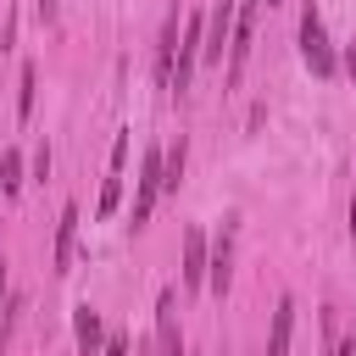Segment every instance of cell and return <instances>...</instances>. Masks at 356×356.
<instances>
[{"mask_svg":"<svg viewBox=\"0 0 356 356\" xmlns=\"http://www.w3.org/2000/svg\"><path fill=\"white\" fill-rule=\"evenodd\" d=\"M156 195H161V150L150 145V150H145V167H139V178H134V228L150 222Z\"/></svg>","mask_w":356,"mask_h":356,"instance_id":"3957f363","label":"cell"},{"mask_svg":"<svg viewBox=\"0 0 356 356\" xmlns=\"http://www.w3.org/2000/svg\"><path fill=\"white\" fill-rule=\"evenodd\" d=\"M184 284H189V289L206 284V234H200V228L184 234Z\"/></svg>","mask_w":356,"mask_h":356,"instance_id":"ba28073f","label":"cell"},{"mask_svg":"<svg viewBox=\"0 0 356 356\" xmlns=\"http://www.w3.org/2000/svg\"><path fill=\"white\" fill-rule=\"evenodd\" d=\"M39 22H56V0H39Z\"/></svg>","mask_w":356,"mask_h":356,"instance_id":"ac0fdd59","label":"cell"},{"mask_svg":"<svg viewBox=\"0 0 356 356\" xmlns=\"http://www.w3.org/2000/svg\"><path fill=\"white\" fill-rule=\"evenodd\" d=\"M117 200H122V167H111V178L100 184V200H95V217H111V211H117Z\"/></svg>","mask_w":356,"mask_h":356,"instance_id":"7c38bea8","label":"cell"},{"mask_svg":"<svg viewBox=\"0 0 356 356\" xmlns=\"http://www.w3.org/2000/svg\"><path fill=\"white\" fill-rule=\"evenodd\" d=\"M72 239H78V206H61V222H56V273H72Z\"/></svg>","mask_w":356,"mask_h":356,"instance_id":"52a82bcc","label":"cell"},{"mask_svg":"<svg viewBox=\"0 0 356 356\" xmlns=\"http://www.w3.org/2000/svg\"><path fill=\"white\" fill-rule=\"evenodd\" d=\"M172 61H178V11L167 17L161 44H156V72H161V83H172Z\"/></svg>","mask_w":356,"mask_h":356,"instance_id":"8fae6325","label":"cell"},{"mask_svg":"<svg viewBox=\"0 0 356 356\" xmlns=\"http://www.w3.org/2000/svg\"><path fill=\"white\" fill-rule=\"evenodd\" d=\"M300 61L312 67V78H334L339 72V61H334V44H328V33H323V11L306 0V11H300Z\"/></svg>","mask_w":356,"mask_h":356,"instance_id":"6da1fadb","label":"cell"},{"mask_svg":"<svg viewBox=\"0 0 356 356\" xmlns=\"http://www.w3.org/2000/svg\"><path fill=\"white\" fill-rule=\"evenodd\" d=\"M33 172H39V178H50V145H39V150H33Z\"/></svg>","mask_w":356,"mask_h":356,"instance_id":"9a60e30c","label":"cell"},{"mask_svg":"<svg viewBox=\"0 0 356 356\" xmlns=\"http://www.w3.org/2000/svg\"><path fill=\"white\" fill-rule=\"evenodd\" d=\"M0 189H6V195L22 189V150H6V156H0Z\"/></svg>","mask_w":356,"mask_h":356,"instance_id":"4fadbf2b","label":"cell"},{"mask_svg":"<svg viewBox=\"0 0 356 356\" xmlns=\"http://www.w3.org/2000/svg\"><path fill=\"white\" fill-rule=\"evenodd\" d=\"M156 356H184V339L172 328V289H161L156 300Z\"/></svg>","mask_w":356,"mask_h":356,"instance_id":"8992f818","label":"cell"},{"mask_svg":"<svg viewBox=\"0 0 356 356\" xmlns=\"http://www.w3.org/2000/svg\"><path fill=\"white\" fill-rule=\"evenodd\" d=\"M0 300H6V267H0Z\"/></svg>","mask_w":356,"mask_h":356,"instance_id":"ffe728a7","label":"cell"},{"mask_svg":"<svg viewBox=\"0 0 356 356\" xmlns=\"http://www.w3.org/2000/svg\"><path fill=\"white\" fill-rule=\"evenodd\" d=\"M200 44H206V17H189L184 22V39H178V61H172V95H189V72L200 61Z\"/></svg>","mask_w":356,"mask_h":356,"instance_id":"7a4b0ae2","label":"cell"},{"mask_svg":"<svg viewBox=\"0 0 356 356\" xmlns=\"http://www.w3.org/2000/svg\"><path fill=\"white\" fill-rule=\"evenodd\" d=\"M228 39H234V0H217V6H211V17H206V44H200V61H222Z\"/></svg>","mask_w":356,"mask_h":356,"instance_id":"277c9868","label":"cell"},{"mask_svg":"<svg viewBox=\"0 0 356 356\" xmlns=\"http://www.w3.org/2000/svg\"><path fill=\"white\" fill-rule=\"evenodd\" d=\"M106 356H128V339H122V334H111V339H106Z\"/></svg>","mask_w":356,"mask_h":356,"instance_id":"2e32d148","label":"cell"},{"mask_svg":"<svg viewBox=\"0 0 356 356\" xmlns=\"http://www.w3.org/2000/svg\"><path fill=\"white\" fill-rule=\"evenodd\" d=\"M350 234H356V184H350Z\"/></svg>","mask_w":356,"mask_h":356,"instance_id":"d6986e66","label":"cell"},{"mask_svg":"<svg viewBox=\"0 0 356 356\" xmlns=\"http://www.w3.org/2000/svg\"><path fill=\"white\" fill-rule=\"evenodd\" d=\"M345 72H350V83H356V39L345 44Z\"/></svg>","mask_w":356,"mask_h":356,"instance_id":"e0dca14e","label":"cell"},{"mask_svg":"<svg viewBox=\"0 0 356 356\" xmlns=\"http://www.w3.org/2000/svg\"><path fill=\"white\" fill-rule=\"evenodd\" d=\"M228 261H234V222H222V234H217V245L206 250V284H211V295H228Z\"/></svg>","mask_w":356,"mask_h":356,"instance_id":"5b68a950","label":"cell"},{"mask_svg":"<svg viewBox=\"0 0 356 356\" xmlns=\"http://www.w3.org/2000/svg\"><path fill=\"white\" fill-rule=\"evenodd\" d=\"M267 6H278V0H267Z\"/></svg>","mask_w":356,"mask_h":356,"instance_id":"44dd1931","label":"cell"},{"mask_svg":"<svg viewBox=\"0 0 356 356\" xmlns=\"http://www.w3.org/2000/svg\"><path fill=\"white\" fill-rule=\"evenodd\" d=\"M72 339H78V356H100V312H89V306H78L72 312Z\"/></svg>","mask_w":356,"mask_h":356,"instance_id":"9c48e42d","label":"cell"},{"mask_svg":"<svg viewBox=\"0 0 356 356\" xmlns=\"http://www.w3.org/2000/svg\"><path fill=\"white\" fill-rule=\"evenodd\" d=\"M289 334H295V300L284 295L278 312H273V339H267V356H289Z\"/></svg>","mask_w":356,"mask_h":356,"instance_id":"30bf717a","label":"cell"},{"mask_svg":"<svg viewBox=\"0 0 356 356\" xmlns=\"http://www.w3.org/2000/svg\"><path fill=\"white\" fill-rule=\"evenodd\" d=\"M33 83H39V78H33V67H22V89H17V117H22V122L33 117Z\"/></svg>","mask_w":356,"mask_h":356,"instance_id":"5bb4252c","label":"cell"}]
</instances>
